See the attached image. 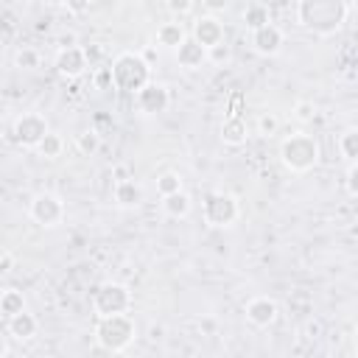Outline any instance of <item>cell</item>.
<instances>
[{
	"label": "cell",
	"mask_w": 358,
	"mask_h": 358,
	"mask_svg": "<svg viewBox=\"0 0 358 358\" xmlns=\"http://www.w3.org/2000/svg\"><path fill=\"white\" fill-rule=\"evenodd\" d=\"M84 53H87V62H90V67H92V64L103 56V48H101V45H87V48H84Z\"/></svg>",
	"instance_id": "cell-35"
},
{
	"label": "cell",
	"mask_w": 358,
	"mask_h": 358,
	"mask_svg": "<svg viewBox=\"0 0 358 358\" xmlns=\"http://www.w3.org/2000/svg\"><path fill=\"white\" fill-rule=\"evenodd\" d=\"M8 352H11V350H8V341L0 336V355H8Z\"/></svg>",
	"instance_id": "cell-37"
},
{
	"label": "cell",
	"mask_w": 358,
	"mask_h": 358,
	"mask_svg": "<svg viewBox=\"0 0 358 358\" xmlns=\"http://www.w3.org/2000/svg\"><path fill=\"white\" fill-rule=\"evenodd\" d=\"M173 59L182 70H199L201 64H207V48H201L190 34L173 48Z\"/></svg>",
	"instance_id": "cell-14"
},
{
	"label": "cell",
	"mask_w": 358,
	"mask_h": 358,
	"mask_svg": "<svg viewBox=\"0 0 358 358\" xmlns=\"http://www.w3.org/2000/svg\"><path fill=\"white\" fill-rule=\"evenodd\" d=\"M243 313H246V322L255 324V327H271L280 316V305L277 299L266 296V294H257L252 296L246 305H243Z\"/></svg>",
	"instance_id": "cell-12"
},
{
	"label": "cell",
	"mask_w": 358,
	"mask_h": 358,
	"mask_svg": "<svg viewBox=\"0 0 358 358\" xmlns=\"http://www.w3.org/2000/svg\"><path fill=\"white\" fill-rule=\"evenodd\" d=\"M53 67H56V73H59L62 78H67V81H76V78H81V76L87 73L90 62H87V53H84V48H78V45H64V48L56 53V59H53Z\"/></svg>",
	"instance_id": "cell-10"
},
{
	"label": "cell",
	"mask_w": 358,
	"mask_h": 358,
	"mask_svg": "<svg viewBox=\"0 0 358 358\" xmlns=\"http://www.w3.org/2000/svg\"><path fill=\"white\" fill-rule=\"evenodd\" d=\"M294 115H296V120H302V123L310 120V117H313V103H310V101H296V103H294Z\"/></svg>",
	"instance_id": "cell-31"
},
{
	"label": "cell",
	"mask_w": 358,
	"mask_h": 358,
	"mask_svg": "<svg viewBox=\"0 0 358 358\" xmlns=\"http://www.w3.org/2000/svg\"><path fill=\"white\" fill-rule=\"evenodd\" d=\"M176 190H182V176L176 171H165V173L157 176V193L159 196H168V193H176Z\"/></svg>",
	"instance_id": "cell-26"
},
{
	"label": "cell",
	"mask_w": 358,
	"mask_h": 358,
	"mask_svg": "<svg viewBox=\"0 0 358 358\" xmlns=\"http://www.w3.org/2000/svg\"><path fill=\"white\" fill-rule=\"evenodd\" d=\"M6 330H8V336L14 341H31L36 336V330H39V319L31 310H20V313L6 319Z\"/></svg>",
	"instance_id": "cell-15"
},
{
	"label": "cell",
	"mask_w": 358,
	"mask_h": 358,
	"mask_svg": "<svg viewBox=\"0 0 358 358\" xmlns=\"http://www.w3.org/2000/svg\"><path fill=\"white\" fill-rule=\"evenodd\" d=\"M92 336L101 350L106 352H126L134 338H137V322L126 313H112V316H95Z\"/></svg>",
	"instance_id": "cell-2"
},
{
	"label": "cell",
	"mask_w": 358,
	"mask_h": 358,
	"mask_svg": "<svg viewBox=\"0 0 358 358\" xmlns=\"http://www.w3.org/2000/svg\"><path fill=\"white\" fill-rule=\"evenodd\" d=\"M201 6L207 8V14H221L232 6V0H201Z\"/></svg>",
	"instance_id": "cell-32"
},
{
	"label": "cell",
	"mask_w": 358,
	"mask_h": 358,
	"mask_svg": "<svg viewBox=\"0 0 358 358\" xmlns=\"http://www.w3.org/2000/svg\"><path fill=\"white\" fill-rule=\"evenodd\" d=\"M350 3L347 0H296V22L308 34L327 39L341 31L347 22Z\"/></svg>",
	"instance_id": "cell-1"
},
{
	"label": "cell",
	"mask_w": 358,
	"mask_h": 358,
	"mask_svg": "<svg viewBox=\"0 0 358 358\" xmlns=\"http://www.w3.org/2000/svg\"><path fill=\"white\" fill-rule=\"evenodd\" d=\"M90 6H92V0H64V8H67L73 17L87 14V11H90Z\"/></svg>",
	"instance_id": "cell-30"
},
{
	"label": "cell",
	"mask_w": 358,
	"mask_h": 358,
	"mask_svg": "<svg viewBox=\"0 0 358 358\" xmlns=\"http://www.w3.org/2000/svg\"><path fill=\"white\" fill-rule=\"evenodd\" d=\"M45 6H64V0H42Z\"/></svg>",
	"instance_id": "cell-38"
},
{
	"label": "cell",
	"mask_w": 358,
	"mask_h": 358,
	"mask_svg": "<svg viewBox=\"0 0 358 358\" xmlns=\"http://www.w3.org/2000/svg\"><path fill=\"white\" fill-rule=\"evenodd\" d=\"M134 106L140 115H162L171 106V90L151 78L134 92Z\"/></svg>",
	"instance_id": "cell-9"
},
{
	"label": "cell",
	"mask_w": 358,
	"mask_h": 358,
	"mask_svg": "<svg viewBox=\"0 0 358 358\" xmlns=\"http://www.w3.org/2000/svg\"><path fill=\"white\" fill-rule=\"evenodd\" d=\"M95 87H98V90H106V87H112V73H109V67H101V70H95Z\"/></svg>",
	"instance_id": "cell-34"
},
{
	"label": "cell",
	"mask_w": 358,
	"mask_h": 358,
	"mask_svg": "<svg viewBox=\"0 0 358 358\" xmlns=\"http://www.w3.org/2000/svg\"><path fill=\"white\" fill-rule=\"evenodd\" d=\"M112 87L120 90V92H137L143 84L151 81V64L140 56V53H131V50H123L112 59Z\"/></svg>",
	"instance_id": "cell-4"
},
{
	"label": "cell",
	"mask_w": 358,
	"mask_h": 358,
	"mask_svg": "<svg viewBox=\"0 0 358 358\" xmlns=\"http://www.w3.org/2000/svg\"><path fill=\"white\" fill-rule=\"evenodd\" d=\"M112 179H115V182L131 179V171H129V165H115V168H112Z\"/></svg>",
	"instance_id": "cell-36"
},
{
	"label": "cell",
	"mask_w": 358,
	"mask_h": 358,
	"mask_svg": "<svg viewBox=\"0 0 358 358\" xmlns=\"http://www.w3.org/2000/svg\"><path fill=\"white\" fill-rule=\"evenodd\" d=\"M207 62H229V45H227V39L224 42H218V45H213L210 50H207Z\"/></svg>",
	"instance_id": "cell-29"
},
{
	"label": "cell",
	"mask_w": 358,
	"mask_h": 358,
	"mask_svg": "<svg viewBox=\"0 0 358 358\" xmlns=\"http://www.w3.org/2000/svg\"><path fill=\"white\" fill-rule=\"evenodd\" d=\"M249 137V126L246 120L238 115V112H229L224 120H221V143L229 145V148H241Z\"/></svg>",
	"instance_id": "cell-16"
},
{
	"label": "cell",
	"mask_w": 358,
	"mask_h": 358,
	"mask_svg": "<svg viewBox=\"0 0 358 358\" xmlns=\"http://www.w3.org/2000/svg\"><path fill=\"white\" fill-rule=\"evenodd\" d=\"M90 305L95 316H112V313H126L134 305V296L129 291V285L117 282V280H106L101 285L92 288L90 294Z\"/></svg>",
	"instance_id": "cell-5"
},
{
	"label": "cell",
	"mask_w": 358,
	"mask_h": 358,
	"mask_svg": "<svg viewBox=\"0 0 358 358\" xmlns=\"http://www.w3.org/2000/svg\"><path fill=\"white\" fill-rule=\"evenodd\" d=\"M355 176H358V168H355V162H350V165H347V193H350V196H358V182H355Z\"/></svg>",
	"instance_id": "cell-33"
},
{
	"label": "cell",
	"mask_w": 358,
	"mask_h": 358,
	"mask_svg": "<svg viewBox=\"0 0 358 358\" xmlns=\"http://www.w3.org/2000/svg\"><path fill=\"white\" fill-rule=\"evenodd\" d=\"M143 187H140V182H134V176L131 179H123V182H115V187H112V199H115V204L120 207V210H134V207H140L143 204Z\"/></svg>",
	"instance_id": "cell-17"
},
{
	"label": "cell",
	"mask_w": 358,
	"mask_h": 358,
	"mask_svg": "<svg viewBox=\"0 0 358 358\" xmlns=\"http://www.w3.org/2000/svg\"><path fill=\"white\" fill-rule=\"evenodd\" d=\"M249 45H252V50L260 53V56H277V53L282 50V45H285V34H282L280 25H274V22L268 20L266 25L249 31Z\"/></svg>",
	"instance_id": "cell-11"
},
{
	"label": "cell",
	"mask_w": 358,
	"mask_h": 358,
	"mask_svg": "<svg viewBox=\"0 0 358 358\" xmlns=\"http://www.w3.org/2000/svg\"><path fill=\"white\" fill-rule=\"evenodd\" d=\"M39 157H45V159H56V157H62V151H64V140L56 134V131H48L39 143H36V148H34Z\"/></svg>",
	"instance_id": "cell-22"
},
{
	"label": "cell",
	"mask_w": 358,
	"mask_h": 358,
	"mask_svg": "<svg viewBox=\"0 0 358 358\" xmlns=\"http://www.w3.org/2000/svg\"><path fill=\"white\" fill-rule=\"evenodd\" d=\"M190 210H193V199H190V193H185V187L162 196V213L168 218H187Z\"/></svg>",
	"instance_id": "cell-18"
},
{
	"label": "cell",
	"mask_w": 358,
	"mask_h": 358,
	"mask_svg": "<svg viewBox=\"0 0 358 358\" xmlns=\"http://www.w3.org/2000/svg\"><path fill=\"white\" fill-rule=\"evenodd\" d=\"M165 6L173 14V20H182V17H187L193 11V0H165Z\"/></svg>",
	"instance_id": "cell-28"
},
{
	"label": "cell",
	"mask_w": 358,
	"mask_h": 358,
	"mask_svg": "<svg viewBox=\"0 0 358 358\" xmlns=\"http://www.w3.org/2000/svg\"><path fill=\"white\" fill-rule=\"evenodd\" d=\"M336 145H338V154L344 157V162H347V165H350V162H355V159H358V129H355V126L344 129V131L338 134Z\"/></svg>",
	"instance_id": "cell-20"
},
{
	"label": "cell",
	"mask_w": 358,
	"mask_h": 358,
	"mask_svg": "<svg viewBox=\"0 0 358 358\" xmlns=\"http://www.w3.org/2000/svg\"><path fill=\"white\" fill-rule=\"evenodd\" d=\"M39 62H42V56H39L36 48H20V50L14 53V64H17L20 70H36Z\"/></svg>",
	"instance_id": "cell-25"
},
{
	"label": "cell",
	"mask_w": 358,
	"mask_h": 358,
	"mask_svg": "<svg viewBox=\"0 0 358 358\" xmlns=\"http://www.w3.org/2000/svg\"><path fill=\"white\" fill-rule=\"evenodd\" d=\"M76 148H78V154H84V157L98 154V148H101V134H98L95 129L78 131V134H76Z\"/></svg>",
	"instance_id": "cell-23"
},
{
	"label": "cell",
	"mask_w": 358,
	"mask_h": 358,
	"mask_svg": "<svg viewBox=\"0 0 358 358\" xmlns=\"http://www.w3.org/2000/svg\"><path fill=\"white\" fill-rule=\"evenodd\" d=\"M48 131H50V126H48V120H45L42 112H22L14 120V126H11V134H14L17 145H22V148H36V143Z\"/></svg>",
	"instance_id": "cell-8"
},
{
	"label": "cell",
	"mask_w": 358,
	"mask_h": 358,
	"mask_svg": "<svg viewBox=\"0 0 358 358\" xmlns=\"http://www.w3.org/2000/svg\"><path fill=\"white\" fill-rule=\"evenodd\" d=\"M319 159H322V145L308 131H294L280 143V162L291 173H308L319 165Z\"/></svg>",
	"instance_id": "cell-3"
},
{
	"label": "cell",
	"mask_w": 358,
	"mask_h": 358,
	"mask_svg": "<svg viewBox=\"0 0 358 358\" xmlns=\"http://www.w3.org/2000/svg\"><path fill=\"white\" fill-rule=\"evenodd\" d=\"M190 36L201 45V48H213V45H218V42H224L227 39V31H224V22L218 20V14H201V17H196V22H193V28H190Z\"/></svg>",
	"instance_id": "cell-13"
},
{
	"label": "cell",
	"mask_w": 358,
	"mask_h": 358,
	"mask_svg": "<svg viewBox=\"0 0 358 358\" xmlns=\"http://www.w3.org/2000/svg\"><path fill=\"white\" fill-rule=\"evenodd\" d=\"M185 36H187V28H185L179 20H168V22H162V25L157 28V45H162V48H168V50H173Z\"/></svg>",
	"instance_id": "cell-19"
},
{
	"label": "cell",
	"mask_w": 358,
	"mask_h": 358,
	"mask_svg": "<svg viewBox=\"0 0 358 358\" xmlns=\"http://www.w3.org/2000/svg\"><path fill=\"white\" fill-rule=\"evenodd\" d=\"M0 296H3V285H0Z\"/></svg>",
	"instance_id": "cell-39"
},
{
	"label": "cell",
	"mask_w": 358,
	"mask_h": 358,
	"mask_svg": "<svg viewBox=\"0 0 358 358\" xmlns=\"http://www.w3.org/2000/svg\"><path fill=\"white\" fill-rule=\"evenodd\" d=\"M277 129H280L277 115H274V112H260V117H257V131H260V134H277Z\"/></svg>",
	"instance_id": "cell-27"
},
{
	"label": "cell",
	"mask_w": 358,
	"mask_h": 358,
	"mask_svg": "<svg viewBox=\"0 0 358 358\" xmlns=\"http://www.w3.org/2000/svg\"><path fill=\"white\" fill-rule=\"evenodd\" d=\"M266 22H268V8H266V6L252 3V6L243 8V25H246L249 31H255V28H260V25H266Z\"/></svg>",
	"instance_id": "cell-24"
},
{
	"label": "cell",
	"mask_w": 358,
	"mask_h": 358,
	"mask_svg": "<svg viewBox=\"0 0 358 358\" xmlns=\"http://www.w3.org/2000/svg\"><path fill=\"white\" fill-rule=\"evenodd\" d=\"M201 218L207 227L213 229H229L235 227V221L241 218V204L232 193H224V190H213L204 196L201 201Z\"/></svg>",
	"instance_id": "cell-6"
},
{
	"label": "cell",
	"mask_w": 358,
	"mask_h": 358,
	"mask_svg": "<svg viewBox=\"0 0 358 358\" xmlns=\"http://www.w3.org/2000/svg\"><path fill=\"white\" fill-rule=\"evenodd\" d=\"M25 310V294L20 288H3V296H0V316L8 319L14 313Z\"/></svg>",
	"instance_id": "cell-21"
},
{
	"label": "cell",
	"mask_w": 358,
	"mask_h": 358,
	"mask_svg": "<svg viewBox=\"0 0 358 358\" xmlns=\"http://www.w3.org/2000/svg\"><path fill=\"white\" fill-rule=\"evenodd\" d=\"M28 215H31L34 224H39V227H45V229H53V227H59V224L64 221L67 207H64V201H62L56 193L42 190V193H36V196L28 201Z\"/></svg>",
	"instance_id": "cell-7"
}]
</instances>
